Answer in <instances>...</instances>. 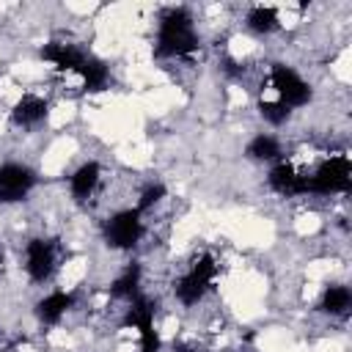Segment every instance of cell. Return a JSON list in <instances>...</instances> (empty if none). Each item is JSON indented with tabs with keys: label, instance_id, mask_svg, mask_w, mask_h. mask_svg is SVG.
I'll return each instance as SVG.
<instances>
[{
	"label": "cell",
	"instance_id": "9a60e30c",
	"mask_svg": "<svg viewBox=\"0 0 352 352\" xmlns=\"http://www.w3.org/2000/svg\"><path fill=\"white\" fill-rule=\"evenodd\" d=\"M248 157L250 160H258V162H272V160H280V143L272 138V135H256L250 143H248Z\"/></svg>",
	"mask_w": 352,
	"mask_h": 352
},
{
	"label": "cell",
	"instance_id": "7a4b0ae2",
	"mask_svg": "<svg viewBox=\"0 0 352 352\" xmlns=\"http://www.w3.org/2000/svg\"><path fill=\"white\" fill-rule=\"evenodd\" d=\"M349 160L346 157H330L324 160L311 176H305V192L314 195H333L349 190Z\"/></svg>",
	"mask_w": 352,
	"mask_h": 352
},
{
	"label": "cell",
	"instance_id": "30bf717a",
	"mask_svg": "<svg viewBox=\"0 0 352 352\" xmlns=\"http://www.w3.org/2000/svg\"><path fill=\"white\" fill-rule=\"evenodd\" d=\"M41 58L44 60H52L58 69H66V72H77L82 63H85V52L77 50L74 44H60V41H52L41 50Z\"/></svg>",
	"mask_w": 352,
	"mask_h": 352
},
{
	"label": "cell",
	"instance_id": "7c38bea8",
	"mask_svg": "<svg viewBox=\"0 0 352 352\" xmlns=\"http://www.w3.org/2000/svg\"><path fill=\"white\" fill-rule=\"evenodd\" d=\"M99 162H82L74 173H72V179H69V190H72V195L77 198V201H85L94 190H96V184H99Z\"/></svg>",
	"mask_w": 352,
	"mask_h": 352
},
{
	"label": "cell",
	"instance_id": "8fae6325",
	"mask_svg": "<svg viewBox=\"0 0 352 352\" xmlns=\"http://www.w3.org/2000/svg\"><path fill=\"white\" fill-rule=\"evenodd\" d=\"M47 110H50L47 99L28 94V96H22V99L14 104V110H11V118H14V124L30 126V124H38V121L47 116Z\"/></svg>",
	"mask_w": 352,
	"mask_h": 352
},
{
	"label": "cell",
	"instance_id": "e0dca14e",
	"mask_svg": "<svg viewBox=\"0 0 352 352\" xmlns=\"http://www.w3.org/2000/svg\"><path fill=\"white\" fill-rule=\"evenodd\" d=\"M77 74L85 80V88L88 91H102L107 85V77H110L107 66L102 60H96V58H85V63L77 69Z\"/></svg>",
	"mask_w": 352,
	"mask_h": 352
},
{
	"label": "cell",
	"instance_id": "2e32d148",
	"mask_svg": "<svg viewBox=\"0 0 352 352\" xmlns=\"http://www.w3.org/2000/svg\"><path fill=\"white\" fill-rule=\"evenodd\" d=\"M138 286H140V264H126L124 272L113 280L110 294H113V297H126V300H132L135 294H140Z\"/></svg>",
	"mask_w": 352,
	"mask_h": 352
},
{
	"label": "cell",
	"instance_id": "52a82bcc",
	"mask_svg": "<svg viewBox=\"0 0 352 352\" xmlns=\"http://www.w3.org/2000/svg\"><path fill=\"white\" fill-rule=\"evenodd\" d=\"M36 184V173L28 165L19 162H6L0 165V204H14L22 201Z\"/></svg>",
	"mask_w": 352,
	"mask_h": 352
},
{
	"label": "cell",
	"instance_id": "4fadbf2b",
	"mask_svg": "<svg viewBox=\"0 0 352 352\" xmlns=\"http://www.w3.org/2000/svg\"><path fill=\"white\" fill-rule=\"evenodd\" d=\"M74 305V297L69 294V292H52V294H47L44 300H38V305H36V314H38V319L41 322H47V324H55L69 308Z\"/></svg>",
	"mask_w": 352,
	"mask_h": 352
},
{
	"label": "cell",
	"instance_id": "9c48e42d",
	"mask_svg": "<svg viewBox=\"0 0 352 352\" xmlns=\"http://www.w3.org/2000/svg\"><path fill=\"white\" fill-rule=\"evenodd\" d=\"M270 187L280 195H302L305 192V176L297 173L289 162H278L270 170Z\"/></svg>",
	"mask_w": 352,
	"mask_h": 352
},
{
	"label": "cell",
	"instance_id": "5bb4252c",
	"mask_svg": "<svg viewBox=\"0 0 352 352\" xmlns=\"http://www.w3.org/2000/svg\"><path fill=\"white\" fill-rule=\"evenodd\" d=\"M349 305H352V292H349V286H327L324 289V294H322V311L324 314H330V316H341V314H346L349 311Z\"/></svg>",
	"mask_w": 352,
	"mask_h": 352
},
{
	"label": "cell",
	"instance_id": "6da1fadb",
	"mask_svg": "<svg viewBox=\"0 0 352 352\" xmlns=\"http://www.w3.org/2000/svg\"><path fill=\"white\" fill-rule=\"evenodd\" d=\"M195 47H198V36H195L190 11L187 8H168L160 19L154 52L160 58H176V55H190Z\"/></svg>",
	"mask_w": 352,
	"mask_h": 352
},
{
	"label": "cell",
	"instance_id": "277c9868",
	"mask_svg": "<svg viewBox=\"0 0 352 352\" xmlns=\"http://www.w3.org/2000/svg\"><path fill=\"white\" fill-rule=\"evenodd\" d=\"M270 80H272V88L280 96V104H286L289 110L292 107H302V104L311 102V85L294 69H289L283 63H275L272 72H270Z\"/></svg>",
	"mask_w": 352,
	"mask_h": 352
},
{
	"label": "cell",
	"instance_id": "5b68a950",
	"mask_svg": "<svg viewBox=\"0 0 352 352\" xmlns=\"http://www.w3.org/2000/svg\"><path fill=\"white\" fill-rule=\"evenodd\" d=\"M143 234V220H140V212L138 209H124V212H116L107 226H104V239L110 248H118V250H126L132 248Z\"/></svg>",
	"mask_w": 352,
	"mask_h": 352
},
{
	"label": "cell",
	"instance_id": "3957f363",
	"mask_svg": "<svg viewBox=\"0 0 352 352\" xmlns=\"http://www.w3.org/2000/svg\"><path fill=\"white\" fill-rule=\"evenodd\" d=\"M214 272H217L214 258H212V256H201V258L192 264V270H190L187 275H182V280L173 286L176 300H179L182 305H195V302H201L204 294H206L209 286H212Z\"/></svg>",
	"mask_w": 352,
	"mask_h": 352
},
{
	"label": "cell",
	"instance_id": "ba28073f",
	"mask_svg": "<svg viewBox=\"0 0 352 352\" xmlns=\"http://www.w3.org/2000/svg\"><path fill=\"white\" fill-rule=\"evenodd\" d=\"M25 267L33 280H47L55 270V245L50 239H30L25 248Z\"/></svg>",
	"mask_w": 352,
	"mask_h": 352
},
{
	"label": "cell",
	"instance_id": "ffe728a7",
	"mask_svg": "<svg viewBox=\"0 0 352 352\" xmlns=\"http://www.w3.org/2000/svg\"><path fill=\"white\" fill-rule=\"evenodd\" d=\"M162 195H165V184H160V182H157V184H148V187L143 190V195H140V201H138V206H135V209H138V212H143V209L154 206Z\"/></svg>",
	"mask_w": 352,
	"mask_h": 352
},
{
	"label": "cell",
	"instance_id": "d6986e66",
	"mask_svg": "<svg viewBox=\"0 0 352 352\" xmlns=\"http://www.w3.org/2000/svg\"><path fill=\"white\" fill-rule=\"evenodd\" d=\"M258 110H261V118L270 121V124H275V126H280V124L289 118V113H292V110H289L286 104H280V102H261Z\"/></svg>",
	"mask_w": 352,
	"mask_h": 352
},
{
	"label": "cell",
	"instance_id": "44dd1931",
	"mask_svg": "<svg viewBox=\"0 0 352 352\" xmlns=\"http://www.w3.org/2000/svg\"><path fill=\"white\" fill-rule=\"evenodd\" d=\"M0 270H3V264H0Z\"/></svg>",
	"mask_w": 352,
	"mask_h": 352
},
{
	"label": "cell",
	"instance_id": "ac0fdd59",
	"mask_svg": "<svg viewBox=\"0 0 352 352\" xmlns=\"http://www.w3.org/2000/svg\"><path fill=\"white\" fill-rule=\"evenodd\" d=\"M248 28L256 30V33H272L280 28L278 22V11L270 8V6H256L248 11Z\"/></svg>",
	"mask_w": 352,
	"mask_h": 352
},
{
	"label": "cell",
	"instance_id": "8992f818",
	"mask_svg": "<svg viewBox=\"0 0 352 352\" xmlns=\"http://www.w3.org/2000/svg\"><path fill=\"white\" fill-rule=\"evenodd\" d=\"M126 322L140 333V352H160V336L154 330V305L143 294H135L129 300Z\"/></svg>",
	"mask_w": 352,
	"mask_h": 352
}]
</instances>
